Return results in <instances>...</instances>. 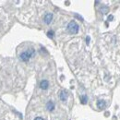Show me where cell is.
<instances>
[{
    "instance_id": "cell-1",
    "label": "cell",
    "mask_w": 120,
    "mask_h": 120,
    "mask_svg": "<svg viewBox=\"0 0 120 120\" xmlns=\"http://www.w3.org/2000/svg\"><path fill=\"white\" fill-rule=\"evenodd\" d=\"M34 53H35L34 49L30 48V49H29V50H27V51L21 53L20 56H19V58H20L21 61H23V62H27V61H29L30 57L34 55Z\"/></svg>"
},
{
    "instance_id": "cell-2",
    "label": "cell",
    "mask_w": 120,
    "mask_h": 120,
    "mask_svg": "<svg viewBox=\"0 0 120 120\" xmlns=\"http://www.w3.org/2000/svg\"><path fill=\"white\" fill-rule=\"evenodd\" d=\"M68 30L71 33V34H77L79 31V25L76 23L74 20L70 21L68 25Z\"/></svg>"
},
{
    "instance_id": "cell-3",
    "label": "cell",
    "mask_w": 120,
    "mask_h": 120,
    "mask_svg": "<svg viewBox=\"0 0 120 120\" xmlns=\"http://www.w3.org/2000/svg\"><path fill=\"white\" fill-rule=\"evenodd\" d=\"M68 92H67V90H61V92H60L59 94V97H60V100L62 101V102H66L67 101V99H68Z\"/></svg>"
},
{
    "instance_id": "cell-4",
    "label": "cell",
    "mask_w": 120,
    "mask_h": 120,
    "mask_svg": "<svg viewBox=\"0 0 120 120\" xmlns=\"http://www.w3.org/2000/svg\"><path fill=\"white\" fill-rule=\"evenodd\" d=\"M52 19H53V14H52V13L46 14L45 17V19H44L45 24H50V23L52 22Z\"/></svg>"
},
{
    "instance_id": "cell-5",
    "label": "cell",
    "mask_w": 120,
    "mask_h": 120,
    "mask_svg": "<svg viewBox=\"0 0 120 120\" xmlns=\"http://www.w3.org/2000/svg\"><path fill=\"white\" fill-rule=\"evenodd\" d=\"M48 86H49V83H48V81L47 80H42L41 81V83H40V88L42 89V90H46V89H48Z\"/></svg>"
},
{
    "instance_id": "cell-6",
    "label": "cell",
    "mask_w": 120,
    "mask_h": 120,
    "mask_svg": "<svg viewBox=\"0 0 120 120\" xmlns=\"http://www.w3.org/2000/svg\"><path fill=\"white\" fill-rule=\"evenodd\" d=\"M105 105H106V103H105V101H104V100H99V101L97 102V107H98L99 109L105 108Z\"/></svg>"
},
{
    "instance_id": "cell-7",
    "label": "cell",
    "mask_w": 120,
    "mask_h": 120,
    "mask_svg": "<svg viewBox=\"0 0 120 120\" xmlns=\"http://www.w3.org/2000/svg\"><path fill=\"white\" fill-rule=\"evenodd\" d=\"M46 107H47V110L48 111H53L54 108H55V105H54V103L52 101H49L47 103V105H46Z\"/></svg>"
},
{
    "instance_id": "cell-8",
    "label": "cell",
    "mask_w": 120,
    "mask_h": 120,
    "mask_svg": "<svg viewBox=\"0 0 120 120\" xmlns=\"http://www.w3.org/2000/svg\"><path fill=\"white\" fill-rule=\"evenodd\" d=\"M80 101H81V104L82 105H86L87 104V101H88V97L86 95H82L80 97Z\"/></svg>"
},
{
    "instance_id": "cell-9",
    "label": "cell",
    "mask_w": 120,
    "mask_h": 120,
    "mask_svg": "<svg viewBox=\"0 0 120 120\" xmlns=\"http://www.w3.org/2000/svg\"><path fill=\"white\" fill-rule=\"evenodd\" d=\"M53 34H54V31H53V30H50V31L47 32V36H48L49 38H51V39L53 38Z\"/></svg>"
},
{
    "instance_id": "cell-10",
    "label": "cell",
    "mask_w": 120,
    "mask_h": 120,
    "mask_svg": "<svg viewBox=\"0 0 120 120\" xmlns=\"http://www.w3.org/2000/svg\"><path fill=\"white\" fill-rule=\"evenodd\" d=\"M101 10H102V11H104L103 13H106V12H107V10H108V8H102Z\"/></svg>"
},
{
    "instance_id": "cell-11",
    "label": "cell",
    "mask_w": 120,
    "mask_h": 120,
    "mask_svg": "<svg viewBox=\"0 0 120 120\" xmlns=\"http://www.w3.org/2000/svg\"><path fill=\"white\" fill-rule=\"evenodd\" d=\"M75 17L76 18H79L80 20H83V19H82V17H80V16H79L78 14H75Z\"/></svg>"
},
{
    "instance_id": "cell-12",
    "label": "cell",
    "mask_w": 120,
    "mask_h": 120,
    "mask_svg": "<svg viewBox=\"0 0 120 120\" xmlns=\"http://www.w3.org/2000/svg\"><path fill=\"white\" fill-rule=\"evenodd\" d=\"M86 42H87V45H89V42H90V37H89V36H87V38H86Z\"/></svg>"
},
{
    "instance_id": "cell-13",
    "label": "cell",
    "mask_w": 120,
    "mask_h": 120,
    "mask_svg": "<svg viewBox=\"0 0 120 120\" xmlns=\"http://www.w3.org/2000/svg\"><path fill=\"white\" fill-rule=\"evenodd\" d=\"M34 120H44V119H43L42 117H36V118H35Z\"/></svg>"
},
{
    "instance_id": "cell-14",
    "label": "cell",
    "mask_w": 120,
    "mask_h": 120,
    "mask_svg": "<svg viewBox=\"0 0 120 120\" xmlns=\"http://www.w3.org/2000/svg\"><path fill=\"white\" fill-rule=\"evenodd\" d=\"M112 19H113V16H110L109 17V20H112Z\"/></svg>"
}]
</instances>
